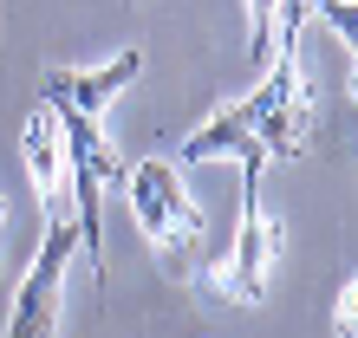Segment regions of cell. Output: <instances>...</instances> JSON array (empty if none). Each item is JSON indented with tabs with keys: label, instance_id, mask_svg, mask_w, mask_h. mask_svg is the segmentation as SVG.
Returning <instances> with one entry per match:
<instances>
[{
	"label": "cell",
	"instance_id": "6da1fadb",
	"mask_svg": "<svg viewBox=\"0 0 358 338\" xmlns=\"http://www.w3.org/2000/svg\"><path fill=\"white\" fill-rule=\"evenodd\" d=\"M124 196H131V221L150 235V247L163 254V267L182 273L202 260V208L189 202V189L176 182L170 163H137L124 169Z\"/></svg>",
	"mask_w": 358,
	"mask_h": 338
},
{
	"label": "cell",
	"instance_id": "7a4b0ae2",
	"mask_svg": "<svg viewBox=\"0 0 358 338\" xmlns=\"http://www.w3.org/2000/svg\"><path fill=\"white\" fill-rule=\"evenodd\" d=\"M78 254V221L52 215L46 221V241H39L27 280H20V300H13V325L7 338H52L59 332V280H66V260Z\"/></svg>",
	"mask_w": 358,
	"mask_h": 338
},
{
	"label": "cell",
	"instance_id": "3957f363",
	"mask_svg": "<svg viewBox=\"0 0 358 338\" xmlns=\"http://www.w3.org/2000/svg\"><path fill=\"white\" fill-rule=\"evenodd\" d=\"M261 163H241V241H235V267H228V300H241V306H255L267 293V267H273V254H280V228H273L261 215V202H255Z\"/></svg>",
	"mask_w": 358,
	"mask_h": 338
},
{
	"label": "cell",
	"instance_id": "277c9868",
	"mask_svg": "<svg viewBox=\"0 0 358 338\" xmlns=\"http://www.w3.org/2000/svg\"><path fill=\"white\" fill-rule=\"evenodd\" d=\"M20 150H27L39 208H46V215H59V202H66V137H59L52 104H39V111L27 117V131H20Z\"/></svg>",
	"mask_w": 358,
	"mask_h": 338
},
{
	"label": "cell",
	"instance_id": "5b68a950",
	"mask_svg": "<svg viewBox=\"0 0 358 338\" xmlns=\"http://www.w3.org/2000/svg\"><path fill=\"white\" fill-rule=\"evenodd\" d=\"M137 72H143V52H117L111 66H98V72H52V78H46V98H59V104H72V111L98 117V111H111V104L124 98V84H131Z\"/></svg>",
	"mask_w": 358,
	"mask_h": 338
},
{
	"label": "cell",
	"instance_id": "8992f818",
	"mask_svg": "<svg viewBox=\"0 0 358 338\" xmlns=\"http://www.w3.org/2000/svg\"><path fill=\"white\" fill-rule=\"evenodd\" d=\"M215 156H241V163H261V143H255V131H248L241 104L215 111V117H208L196 137L182 143V163H215Z\"/></svg>",
	"mask_w": 358,
	"mask_h": 338
},
{
	"label": "cell",
	"instance_id": "52a82bcc",
	"mask_svg": "<svg viewBox=\"0 0 358 338\" xmlns=\"http://www.w3.org/2000/svg\"><path fill=\"white\" fill-rule=\"evenodd\" d=\"M273 7L280 0H248V27H255V66H273Z\"/></svg>",
	"mask_w": 358,
	"mask_h": 338
},
{
	"label": "cell",
	"instance_id": "ba28073f",
	"mask_svg": "<svg viewBox=\"0 0 358 338\" xmlns=\"http://www.w3.org/2000/svg\"><path fill=\"white\" fill-rule=\"evenodd\" d=\"M352 325H358V286L345 280V293H339V312H332V338H352Z\"/></svg>",
	"mask_w": 358,
	"mask_h": 338
},
{
	"label": "cell",
	"instance_id": "9c48e42d",
	"mask_svg": "<svg viewBox=\"0 0 358 338\" xmlns=\"http://www.w3.org/2000/svg\"><path fill=\"white\" fill-rule=\"evenodd\" d=\"M313 7H320L332 27H339V39H352V20H358V13H352V0H306V13H313Z\"/></svg>",
	"mask_w": 358,
	"mask_h": 338
},
{
	"label": "cell",
	"instance_id": "30bf717a",
	"mask_svg": "<svg viewBox=\"0 0 358 338\" xmlns=\"http://www.w3.org/2000/svg\"><path fill=\"white\" fill-rule=\"evenodd\" d=\"M0 215H7V202H0Z\"/></svg>",
	"mask_w": 358,
	"mask_h": 338
}]
</instances>
